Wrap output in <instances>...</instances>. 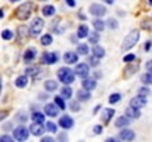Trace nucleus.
Segmentation results:
<instances>
[{"mask_svg":"<svg viewBox=\"0 0 152 142\" xmlns=\"http://www.w3.org/2000/svg\"><path fill=\"white\" fill-rule=\"evenodd\" d=\"M137 40H139V30H132V31L129 33V36H126L121 49H123V50H129V49H132V47L137 43Z\"/></svg>","mask_w":152,"mask_h":142,"instance_id":"nucleus-1","label":"nucleus"},{"mask_svg":"<svg viewBox=\"0 0 152 142\" xmlns=\"http://www.w3.org/2000/svg\"><path fill=\"white\" fill-rule=\"evenodd\" d=\"M58 77H59V80L62 82V83H65V85H71V83H74V79H75V73H72V70H69V68H61L59 71H58Z\"/></svg>","mask_w":152,"mask_h":142,"instance_id":"nucleus-2","label":"nucleus"},{"mask_svg":"<svg viewBox=\"0 0 152 142\" xmlns=\"http://www.w3.org/2000/svg\"><path fill=\"white\" fill-rule=\"evenodd\" d=\"M31 10H33V4H31L30 1H27V3L21 4V6L16 9V18L25 21V19H28V18L31 16Z\"/></svg>","mask_w":152,"mask_h":142,"instance_id":"nucleus-3","label":"nucleus"},{"mask_svg":"<svg viewBox=\"0 0 152 142\" xmlns=\"http://www.w3.org/2000/svg\"><path fill=\"white\" fill-rule=\"evenodd\" d=\"M43 27H45V22H43V19H42V18H36V19L33 21V24H31L30 34H31L33 37H37V36L42 33Z\"/></svg>","mask_w":152,"mask_h":142,"instance_id":"nucleus-4","label":"nucleus"},{"mask_svg":"<svg viewBox=\"0 0 152 142\" xmlns=\"http://www.w3.org/2000/svg\"><path fill=\"white\" fill-rule=\"evenodd\" d=\"M31 132L25 127V126H19V127H16L15 130H13V138L16 139V141H25V139H28V135H30Z\"/></svg>","mask_w":152,"mask_h":142,"instance_id":"nucleus-5","label":"nucleus"},{"mask_svg":"<svg viewBox=\"0 0 152 142\" xmlns=\"http://www.w3.org/2000/svg\"><path fill=\"white\" fill-rule=\"evenodd\" d=\"M74 71H75V76H78L81 79H86L89 76V64H78Z\"/></svg>","mask_w":152,"mask_h":142,"instance_id":"nucleus-6","label":"nucleus"},{"mask_svg":"<svg viewBox=\"0 0 152 142\" xmlns=\"http://www.w3.org/2000/svg\"><path fill=\"white\" fill-rule=\"evenodd\" d=\"M89 10H90V13L95 15V16H103L105 12H106L105 6H103V4H99V3H93V4L90 6Z\"/></svg>","mask_w":152,"mask_h":142,"instance_id":"nucleus-7","label":"nucleus"},{"mask_svg":"<svg viewBox=\"0 0 152 142\" xmlns=\"http://www.w3.org/2000/svg\"><path fill=\"white\" fill-rule=\"evenodd\" d=\"M130 105H132V107H134V108H139V110H140L142 107H145V105H146V98L139 95V96H136V98H133V99L130 101Z\"/></svg>","mask_w":152,"mask_h":142,"instance_id":"nucleus-8","label":"nucleus"},{"mask_svg":"<svg viewBox=\"0 0 152 142\" xmlns=\"http://www.w3.org/2000/svg\"><path fill=\"white\" fill-rule=\"evenodd\" d=\"M30 132H31L34 136H42V135H43V132H45V127L42 126V123L34 121V123L31 124V127H30Z\"/></svg>","mask_w":152,"mask_h":142,"instance_id":"nucleus-9","label":"nucleus"},{"mask_svg":"<svg viewBox=\"0 0 152 142\" xmlns=\"http://www.w3.org/2000/svg\"><path fill=\"white\" fill-rule=\"evenodd\" d=\"M59 126L62 129H71L74 126V120L71 117H68V116H64V117L59 118Z\"/></svg>","mask_w":152,"mask_h":142,"instance_id":"nucleus-10","label":"nucleus"},{"mask_svg":"<svg viewBox=\"0 0 152 142\" xmlns=\"http://www.w3.org/2000/svg\"><path fill=\"white\" fill-rule=\"evenodd\" d=\"M45 111H46L48 116L56 117L58 113H59V107H58L56 104H46V105H45Z\"/></svg>","mask_w":152,"mask_h":142,"instance_id":"nucleus-11","label":"nucleus"},{"mask_svg":"<svg viewBox=\"0 0 152 142\" xmlns=\"http://www.w3.org/2000/svg\"><path fill=\"white\" fill-rule=\"evenodd\" d=\"M58 61V55L56 53H53V52H46V53H43V62L45 64H55Z\"/></svg>","mask_w":152,"mask_h":142,"instance_id":"nucleus-12","label":"nucleus"},{"mask_svg":"<svg viewBox=\"0 0 152 142\" xmlns=\"http://www.w3.org/2000/svg\"><path fill=\"white\" fill-rule=\"evenodd\" d=\"M126 116L129 117V118H139L140 117V111H139V108H134V107H129L127 110H126Z\"/></svg>","mask_w":152,"mask_h":142,"instance_id":"nucleus-13","label":"nucleus"},{"mask_svg":"<svg viewBox=\"0 0 152 142\" xmlns=\"http://www.w3.org/2000/svg\"><path fill=\"white\" fill-rule=\"evenodd\" d=\"M77 59H78L77 52H66V53L64 55V61H65L66 64H75Z\"/></svg>","mask_w":152,"mask_h":142,"instance_id":"nucleus-14","label":"nucleus"},{"mask_svg":"<svg viewBox=\"0 0 152 142\" xmlns=\"http://www.w3.org/2000/svg\"><path fill=\"white\" fill-rule=\"evenodd\" d=\"M120 139H123V141H132V139H134V132L130 130V129H124L120 133Z\"/></svg>","mask_w":152,"mask_h":142,"instance_id":"nucleus-15","label":"nucleus"},{"mask_svg":"<svg viewBox=\"0 0 152 142\" xmlns=\"http://www.w3.org/2000/svg\"><path fill=\"white\" fill-rule=\"evenodd\" d=\"M36 55H37L36 49H28V50H25V53H24V61H25V62H31V61L36 59Z\"/></svg>","mask_w":152,"mask_h":142,"instance_id":"nucleus-16","label":"nucleus"},{"mask_svg":"<svg viewBox=\"0 0 152 142\" xmlns=\"http://www.w3.org/2000/svg\"><path fill=\"white\" fill-rule=\"evenodd\" d=\"M83 88L84 89H87V90H93L95 88H96V80H93V79H83Z\"/></svg>","mask_w":152,"mask_h":142,"instance_id":"nucleus-17","label":"nucleus"},{"mask_svg":"<svg viewBox=\"0 0 152 142\" xmlns=\"http://www.w3.org/2000/svg\"><path fill=\"white\" fill-rule=\"evenodd\" d=\"M89 36V28H87V25H80L78 27V31H77V37L78 39H84V37H87Z\"/></svg>","mask_w":152,"mask_h":142,"instance_id":"nucleus-18","label":"nucleus"},{"mask_svg":"<svg viewBox=\"0 0 152 142\" xmlns=\"http://www.w3.org/2000/svg\"><path fill=\"white\" fill-rule=\"evenodd\" d=\"M114 113H115V111H114L112 108H106V110H103V113H102L101 118L103 120V121H106V123H108V121L111 120V117L114 116Z\"/></svg>","mask_w":152,"mask_h":142,"instance_id":"nucleus-19","label":"nucleus"},{"mask_svg":"<svg viewBox=\"0 0 152 142\" xmlns=\"http://www.w3.org/2000/svg\"><path fill=\"white\" fill-rule=\"evenodd\" d=\"M27 83H28V77L24 74V76H19L16 80H15V85H16V88H25L27 86Z\"/></svg>","mask_w":152,"mask_h":142,"instance_id":"nucleus-20","label":"nucleus"},{"mask_svg":"<svg viewBox=\"0 0 152 142\" xmlns=\"http://www.w3.org/2000/svg\"><path fill=\"white\" fill-rule=\"evenodd\" d=\"M129 123H130V118L126 116V117H120V118L115 121V126H117V127H126V126H129Z\"/></svg>","mask_w":152,"mask_h":142,"instance_id":"nucleus-21","label":"nucleus"},{"mask_svg":"<svg viewBox=\"0 0 152 142\" xmlns=\"http://www.w3.org/2000/svg\"><path fill=\"white\" fill-rule=\"evenodd\" d=\"M45 89L49 90V92H53V90L58 89V83H56L55 80H48V82L45 83Z\"/></svg>","mask_w":152,"mask_h":142,"instance_id":"nucleus-22","label":"nucleus"},{"mask_svg":"<svg viewBox=\"0 0 152 142\" xmlns=\"http://www.w3.org/2000/svg\"><path fill=\"white\" fill-rule=\"evenodd\" d=\"M61 95H62V98H64V99H66V98H71V96H72V89H71V88L66 85L65 88H62V89H61Z\"/></svg>","mask_w":152,"mask_h":142,"instance_id":"nucleus-23","label":"nucleus"},{"mask_svg":"<svg viewBox=\"0 0 152 142\" xmlns=\"http://www.w3.org/2000/svg\"><path fill=\"white\" fill-rule=\"evenodd\" d=\"M77 96H78L80 101H89V99H90V90H87V89L80 90V92L77 93Z\"/></svg>","mask_w":152,"mask_h":142,"instance_id":"nucleus-24","label":"nucleus"},{"mask_svg":"<svg viewBox=\"0 0 152 142\" xmlns=\"http://www.w3.org/2000/svg\"><path fill=\"white\" fill-rule=\"evenodd\" d=\"M92 52H93V56H96V58H103L105 56V50L101 46H98V45L92 49Z\"/></svg>","mask_w":152,"mask_h":142,"instance_id":"nucleus-25","label":"nucleus"},{"mask_svg":"<svg viewBox=\"0 0 152 142\" xmlns=\"http://www.w3.org/2000/svg\"><path fill=\"white\" fill-rule=\"evenodd\" d=\"M105 24H106V22H103L101 19H95V21H93V27H95L96 31H102V30L105 28Z\"/></svg>","mask_w":152,"mask_h":142,"instance_id":"nucleus-26","label":"nucleus"},{"mask_svg":"<svg viewBox=\"0 0 152 142\" xmlns=\"http://www.w3.org/2000/svg\"><path fill=\"white\" fill-rule=\"evenodd\" d=\"M142 83H145V85H152V73L151 71H148L146 74L142 76Z\"/></svg>","mask_w":152,"mask_h":142,"instance_id":"nucleus-27","label":"nucleus"},{"mask_svg":"<svg viewBox=\"0 0 152 142\" xmlns=\"http://www.w3.org/2000/svg\"><path fill=\"white\" fill-rule=\"evenodd\" d=\"M43 15H45V16L55 15V7H53V6H45V7H43Z\"/></svg>","mask_w":152,"mask_h":142,"instance_id":"nucleus-28","label":"nucleus"},{"mask_svg":"<svg viewBox=\"0 0 152 142\" xmlns=\"http://www.w3.org/2000/svg\"><path fill=\"white\" fill-rule=\"evenodd\" d=\"M77 53H80V55H87V53H89V46H87V45H78V46H77Z\"/></svg>","mask_w":152,"mask_h":142,"instance_id":"nucleus-29","label":"nucleus"},{"mask_svg":"<svg viewBox=\"0 0 152 142\" xmlns=\"http://www.w3.org/2000/svg\"><path fill=\"white\" fill-rule=\"evenodd\" d=\"M52 42H53V39H52L50 34H46V36L42 37V45H45V46H49Z\"/></svg>","mask_w":152,"mask_h":142,"instance_id":"nucleus-30","label":"nucleus"},{"mask_svg":"<svg viewBox=\"0 0 152 142\" xmlns=\"http://www.w3.org/2000/svg\"><path fill=\"white\" fill-rule=\"evenodd\" d=\"M106 24H108V28H112V30H115V28L118 27V22H117V19H114V18H109V19L106 21Z\"/></svg>","mask_w":152,"mask_h":142,"instance_id":"nucleus-31","label":"nucleus"},{"mask_svg":"<svg viewBox=\"0 0 152 142\" xmlns=\"http://www.w3.org/2000/svg\"><path fill=\"white\" fill-rule=\"evenodd\" d=\"M27 33H28V30H27L25 25H19V27H18V36H19V37H25Z\"/></svg>","mask_w":152,"mask_h":142,"instance_id":"nucleus-32","label":"nucleus"},{"mask_svg":"<svg viewBox=\"0 0 152 142\" xmlns=\"http://www.w3.org/2000/svg\"><path fill=\"white\" fill-rule=\"evenodd\" d=\"M55 104H56L61 110L65 108V101H64V98H61V96H56V98H55Z\"/></svg>","mask_w":152,"mask_h":142,"instance_id":"nucleus-33","label":"nucleus"},{"mask_svg":"<svg viewBox=\"0 0 152 142\" xmlns=\"http://www.w3.org/2000/svg\"><path fill=\"white\" fill-rule=\"evenodd\" d=\"M16 120H18L19 123H25V121L28 120V117H27L25 113H18V114H16Z\"/></svg>","mask_w":152,"mask_h":142,"instance_id":"nucleus-34","label":"nucleus"},{"mask_svg":"<svg viewBox=\"0 0 152 142\" xmlns=\"http://www.w3.org/2000/svg\"><path fill=\"white\" fill-rule=\"evenodd\" d=\"M33 120H34V121H39V123H43L45 116H43L42 113H34V114H33Z\"/></svg>","mask_w":152,"mask_h":142,"instance_id":"nucleus-35","label":"nucleus"},{"mask_svg":"<svg viewBox=\"0 0 152 142\" xmlns=\"http://www.w3.org/2000/svg\"><path fill=\"white\" fill-rule=\"evenodd\" d=\"M89 42H90V43H93V45H96V43L99 42V34H98L96 31H95L93 34H90V37H89Z\"/></svg>","mask_w":152,"mask_h":142,"instance_id":"nucleus-36","label":"nucleus"},{"mask_svg":"<svg viewBox=\"0 0 152 142\" xmlns=\"http://www.w3.org/2000/svg\"><path fill=\"white\" fill-rule=\"evenodd\" d=\"M13 37V34H12V31H9V30H4L3 33H1V39H4V40H10Z\"/></svg>","mask_w":152,"mask_h":142,"instance_id":"nucleus-37","label":"nucleus"},{"mask_svg":"<svg viewBox=\"0 0 152 142\" xmlns=\"http://www.w3.org/2000/svg\"><path fill=\"white\" fill-rule=\"evenodd\" d=\"M136 70H137V64H136V65H133V67L126 68V77H129L130 74H134V73H136Z\"/></svg>","mask_w":152,"mask_h":142,"instance_id":"nucleus-38","label":"nucleus"},{"mask_svg":"<svg viewBox=\"0 0 152 142\" xmlns=\"http://www.w3.org/2000/svg\"><path fill=\"white\" fill-rule=\"evenodd\" d=\"M120 99H121V95L120 93H112L109 96V102H111V104H115V102H118Z\"/></svg>","mask_w":152,"mask_h":142,"instance_id":"nucleus-39","label":"nucleus"},{"mask_svg":"<svg viewBox=\"0 0 152 142\" xmlns=\"http://www.w3.org/2000/svg\"><path fill=\"white\" fill-rule=\"evenodd\" d=\"M69 108H71V111H72V113H77V111H80V105H78V102H77V101L71 102V104H69Z\"/></svg>","mask_w":152,"mask_h":142,"instance_id":"nucleus-40","label":"nucleus"},{"mask_svg":"<svg viewBox=\"0 0 152 142\" xmlns=\"http://www.w3.org/2000/svg\"><path fill=\"white\" fill-rule=\"evenodd\" d=\"M142 28H145V30H152V21L145 19V21L142 22Z\"/></svg>","mask_w":152,"mask_h":142,"instance_id":"nucleus-41","label":"nucleus"},{"mask_svg":"<svg viewBox=\"0 0 152 142\" xmlns=\"http://www.w3.org/2000/svg\"><path fill=\"white\" fill-rule=\"evenodd\" d=\"M139 95L146 98V96L149 95V89H148V88H140V89H139Z\"/></svg>","mask_w":152,"mask_h":142,"instance_id":"nucleus-42","label":"nucleus"},{"mask_svg":"<svg viewBox=\"0 0 152 142\" xmlns=\"http://www.w3.org/2000/svg\"><path fill=\"white\" fill-rule=\"evenodd\" d=\"M46 129H48L49 132H52V133H55V132H56V126H55L52 121H49V123L46 124Z\"/></svg>","mask_w":152,"mask_h":142,"instance_id":"nucleus-43","label":"nucleus"},{"mask_svg":"<svg viewBox=\"0 0 152 142\" xmlns=\"http://www.w3.org/2000/svg\"><path fill=\"white\" fill-rule=\"evenodd\" d=\"M89 59H90V61H89V62H90V65H93V67H96V65L99 64V61H98L99 58H96V56H93V58H89Z\"/></svg>","mask_w":152,"mask_h":142,"instance_id":"nucleus-44","label":"nucleus"},{"mask_svg":"<svg viewBox=\"0 0 152 142\" xmlns=\"http://www.w3.org/2000/svg\"><path fill=\"white\" fill-rule=\"evenodd\" d=\"M10 142V141H13V138L12 136H7V135H3V136H0V142Z\"/></svg>","mask_w":152,"mask_h":142,"instance_id":"nucleus-45","label":"nucleus"},{"mask_svg":"<svg viewBox=\"0 0 152 142\" xmlns=\"http://www.w3.org/2000/svg\"><path fill=\"white\" fill-rule=\"evenodd\" d=\"M134 61V55H127L124 56V62H133Z\"/></svg>","mask_w":152,"mask_h":142,"instance_id":"nucleus-46","label":"nucleus"},{"mask_svg":"<svg viewBox=\"0 0 152 142\" xmlns=\"http://www.w3.org/2000/svg\"><path fill=\"white\" fill-rule=\"evenodd\" d=\"M93 132H95V133H98V135H99V133H102V126H101V124L95 126V127H93Z\"/></svg>","mask_w":152,"mask_h":142,"instance_id":"nucleus-47","label":"nucleus"},{"mask_svg":"<svg viewBox=\"0 0 152 142\" xmlns=\"http://www.w3.org/2000/svg\"><path fill=\"white\" fill-rule=\"evenodd\" d=\"M146 70H148V71H151V73H152V59L149 61V62H146Z\"/></svg>","mask_w":152,"mask_h":142,"instance_id":"nucleus-48","label":"nucleus"},{"mask_svg":"<svg viewBox=\"0 0 152 142\" xmlns=\"http://www.w3.org/2000/svg\"><path fill=\"white\" fill-rule=\"evenodd\" d=\"M66 4L71 6V7H74L75 6V0H66Z\"/></svg>","mask_w":152,"mask_h":142,"instance_id":"nucleus-49","label":"nucleus"},{"mask_svg":"<svg viewBox=\"0 0 152 142\" xmlns=\"http://www.w3.org/2000/svg\"><path fill=\"white\" fill-rule=\"evenodd\" d=\"M6 116H7V111H1V113H0V121H1Z\"/></svg>","mask_w":152,"mask_h":142,"instance_id":"nucleus-50","label":"nucleus"},{"mask_svg":"<svg viewBox=\"0 0 152 142\" xmlns=\"http://www.w3.org/2000/svg\"><path fill=\"white\" fill-rule=\"evenodd\" d=\"M42 141L43 142H53V139H52V138H42Z\"/></svg>","mask_w":152,"mask_h":142,"instance_id":"nucleus-51","label":"nucleus"},{"mask_svg":"<svg viewBox=\"0 0 152 142\" xmlns=\"http://www.w3.org/2000/svg\"><path fill=\"white\" fill-rule=\"evenodd\" d=\"M151 49V42H148L146 45H145V50H149Z\"/></svg>","mask_w":152,"mask_h":142,"instance_id":"nucleus-52","label":"nucleus"},{"mask_svg":"<svg viewBox=\"0 0 152 142\" xmlns=\"http://www.w3.org/2000/svg\"><path fill=\"white\" fill-rule=\"evenodd\" d=\"M99 110H101V105H98V107H96V108H95V110H93V113H95V114H96V113H98V111H99Z\"/></svg>","mask_w":152,"mask_h":142,"instance_id":"nucleus-53","label":"nucleus"},{"mask_svg":"<svg viewBox=\"0 0 152 142\" xmlns=\"http://www.w3.org/2000/svg\"><path fill=\"white\" fill-rule=\"evenodd\" d=\"M103 1L108 3V4H112V3H114V0H103Z\"/></svg>","mask_w":152,"mask_h":142,"instance_id":"nucleus-54","label":"nucleus"},{"mask_svg":"<svg viewBox=\"0 0 152 142\" xmlns=\"http://www.w3.org/2000/svg\"><path fill=\"white\" fill-rule=\"evenodd\" d=\"M3 16H4V13H3V10L0 9V18H3Z\"/></svg>","mask_w":152,"mask_h":142,"instance_id":"nucleus-55","label":"nucleus"},{"mask_svg":"<svg viewBox=\"0 0 152 142\" xmlns=\"http://www.w3.org/2000/svg\"><path fill=\"white\" fill-rule=\"evenodd\" d=\"M0 89H1V79H0Z\"/></svg>","mask_w":152,"mask_h":142,"instance_id":"nucleus-56","label":"nucleus"},{"mask_svg":"<svg viewBox=\"0 0 152 142\" xmlns=\"http://www.w3.org/2000/svg\"><path fill=\"white\" fill-rule=\"evenodd\" d=\"M148 1H149V4H152V0H148Z\"/></svg>","mask_w":152,"mask_h":142,"instance_id":"nucleus-57","label":"nucleus"},{"mask_svg":"<svg viewBox=\"0 0 152 142\" xmlns=\"http://www.w3.org/2000/svg\"><path fill=\"white\" fill-rule=\"evenodd\" d=\"M10 1H18V0H10Z\"/></svg>","mask_w":152,"mask_h":142,"instance_id":"nucleus-58","label":"nucleus"}]
</instances>
